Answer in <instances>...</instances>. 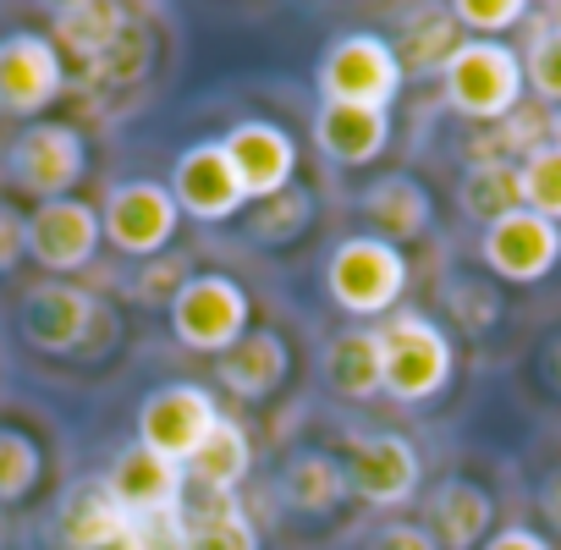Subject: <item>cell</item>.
<instances>
[{"label": "cell", "instance_id": "cell-8", "mask_svg": "<svg viewBox=\"0 0 561 550\" xmlns=\"http://www.w3.org/2000/svg\"><path fill=\"white\" fill-rule=\"evenodd\" d=\"M215 419H220V408H215V397L204 386H160L138 408V446L182 468L204 446Z\"/></svg>", "mask_w": 561, "mask_h": 550}, {"label": "cell", "instance_id": "cell-23", "mask_svg": "<svg viewBox=\"0 0 561 550\" xmlns=\"http://www.w3.org/2000/svg\"><path fill=\"white\" fill-rule=\"evenodd\" d=\"M133 517L116 506V495L105 490V479H78L61 506H56V534H61V550H83V545H100L111 534H122Z\"/></svg>", "mask_w": 561, "mask_h": 550}, {"label": "cell", "instance_id": "cell-28", "mask_svg": "<svg viewBox=\"0 0 561 550\" xmlns=\"http://www.w3.org/2000/svg\"><path fill=\"white\" fill-rule=\"evenodd\" d=\"M457 204L468 220L479 226H495L506 215L523 209V193H517V165H501V160H473L457 182Z\"/></svg>", "mask_w": 561, "mask_h": 550}, {"label": "cell", "instance_id": "cell-17", "mask_svg": "<svg viewBox=\"0 0 561 550\" xmlns=\"http://www.w3.org/2000/svg\"><path fill=\"white\" fill-rule=\"evenodd\" d=\"M391 144V111H369V105H320L314 116V149L342 165V171H358L369 160H380Z\"/></svg>", "mask_w": 561, "mask_h": 550}, {"label": "cell", "instance_id": "cell-2", "mask_svg": "<svg viewBox=\"0 0 561 550\" xmlns=\"http://www.w3.org/2000/svg\"><path fill=\"white\" fill-rule=\"evenodd\" d=\"M523 56L501 39H462L457 56L440 67V94L457 116L495 127L523 105Z\"/></svg>", "mask_w": 561, "mask_h": 550}, {"label": "cell", "instance_id": "cell-10", "mask_svg": "<svg viewBox=\"0 0 561 550\" xmlns=\"http://www.w3.org/2000/svg\"><path fill=\"white\" fill-rule=\"evenodd\" d=\"M67 94V67L50 34H7L0 39V111L39 116Z\"/></svg>", "mask_w": 561, "mask_h": 550}, {"label": "cell", "instance_id": "cell-7", "mask_svg": "<svg viewBox=\"0 0 561 550\" xmlns=\"http://www.w3.org/2000/svg\"><path fill=\"white\" fill-rule=\"evenodd\" d=\"M347 495L369 501V506H408L424 484V462L419 446L397 429H375V435H353L347 440Z\"/></svg>", "mask_w": 561, "mask_h": 550}, {"label": "cell", "instance_id": "cell-41", "mask_svg": "<svg viewBox=\"0 0 561 550\" xmlns=\"http://www.w3.org/2000/svg\"><path fill=\"white\" fill-rule=\"evenodd\" d=\"M539 380L561 397V331H550V342L539 347Z\"/></svg>", "mask_w": 561, "mask_h": 550}, {"label": "cell", "instance_id": "cell-39", "mask_svg": "<svg viewBox=\"0 0 561 550\" xmlns=\"http://www.w3.org/2000/svg\"><path fill=\"white\" fill-rule=\"evenodd\" d=\"M138 534H144V550H182V512H165V517H133Z\"/></svg>", "mask_w": 561, "mask_h": 550}, {"label": "cell", "instance_id": "cell-5", "mask_svg": "<svg viewBox=\"0 0 561 550\" xmlns=\"http://www.w3.org/2000/svg\"><path fill=\"white\" fill-rule=\"evenodd\" d=\"M320 94L331 105H369V111H391V100L402 94V61L391 50V39L380 34H347L325 50L320 61Z\"/></svg>", "mask_w": 561, "mask_h": 550}, {"label": "cell", "instance_id": "cell-40", "mask_svg": "<svg viewBox=\"0 0 561 550\" xmlns=\"http://www.w3.org/2000/svg\"><path fill=\"white\" fill-rule=\"evenodd\" d=\"M479 550H550V539L534 534V528H495Z\"/></svg>", "mask_w": 561, "mask_h": 550}, {"label": "cell", "instance_id": "cell-45", "mask_svg": "<svg viewBox=\"0 0 561 550\" xmlns=\"http://www.w3.org/2000/svg\"><path fill=\"white\" fill-rule=\"evenodd\" d=\"M545 23H550V28H561V7H550V12H545Z\"/></svg>", "mask_w": 561, "mask_h": 550}, {"label": "cell", "instance_id": "cell-1", "mask_svg": "<svg viewBox=\"0 0 561 550\" xmlns=\"http://www.w3.org/2000/svg\"><path fill=\"white\" fill-rule=\"evenodd\" d=\"M375 336H380V397L430 402L451 386L457 353H451V336L430 314L397 309L386 314V325H375Z\"/></svg>", "mask_w": 561, "mask_h": 550}, {"label": "cell", "instance_id": "cell-42", "mask_svg": "<svg viewBox=\"0 0 561 550\" xmlns=\"http://www.w3.org/2000/svg\"><path fill=\"white\" fill-rule=\"evenodd\" d=\"M539 512H545V523L561 534V468L545 473V484H539Z\"/></svg>", "mask_w": 561, "mask_h": 550}, {"label": "cell", "instance_id": "cell-29", "mask_svg": "<svg viewBox=\"0 0 561 550\" xmlns=\"http://www.w3.org/2000/svg\"><path fill=\"white\" fill-rule=\"evenodd\" d=\"M309 226H314V193L298 187V182H293L287 193H275V198H264V204L248 209V231H253V242H264V248H287V242H298Z\"/></svg>", "mask_w": 561, "mask_h": 550}, {"label": "cell", "instance_id": "cell-11", "mask_svg": "<svg viewBox=\"0 0 561 550\" xmlns=\"http://www.w3.org/2000/svg\"><path fill=\"white\" fill-rule=\"evenodd\" d=\"M220 149H226L248 204H264L275 193H287L293 176H298V144H293L287 127H275V122H237L220 138Z\"/></svg>", "mask_w": 561, "mask_h": 550}, {"label": "cell", "instance_id": "cell-44", "mask_svg": "<svg viewBox=\"0 0 561 550\" xmlns=\"http://www.w3.org/2000/svg\"><path fill=\"white\" fill-rule=\"evenodd\" d=\"M550 144H556V149H561V111H556V116H550Z\"/></svg>", "mask_w": 561, "mask_h": 550}, {"label": "cell", "instance_id": "cell-24", "mask_svg": "<svg viewBox=\"0 0 561 550\" xmlns=\"http://www.w3.org/2000/svg\"><path fill=\"white\" fill-rule=\"evenodd\" d=\"M182 550H259V528L237 495L182 501Z\"/></svg>", "mask_w": 561, "mask_h": 550}, {"label": "cell", "instance_id": "cell-26", "mask_svg": "<svg viewBox=\"0 0 561 550\" xmlns=\"http://www.w3.org/2000/svg\"><path fill=\"white\" fill-rule=\"evenodd\" d=\"M280 501L304 517H325L347 501V468L331 451H298L280 468Z\"/></svg>", "mask_w": 561, "mask_h": 550}, {"label": "cell", "instance_id": "cell-21", "mask_svg": "<svg viewBox=\"0 0 561 550\" xmlns=\"http://www.w3.org/2000/svg\"><path fill=\"white\" fill-rule=\"evenodd\" d=\"M248 468H253V440H248V429L237 424V419H215V429L204 435V446L182 462V473H187V484L198 490V495H237L242 490V479H248Z\"/></svg>", "mask_w": 561, "mask_h": 550}, {"label": "cell", "instance_id": "cell-27", "mask_svg": "<svg viewBox=\"0 0 561 550\" xmlns=\"http://www.w3.org/2000/svg\"><path fill=\"white\" fill-rule=\"evenodd\" d=\"M457 45H462V28L451 23L446 7L408 18V23L397 28V39H391V50H397V61H402V78H440V67L457 56Z\"/></svg>", "mask_w": 561, "mask_h": 550}, {"label": "cell", "instance_id": "cell-14", "mask_svg": "<svg viewBox=\"0 0 561 550\" xmlns=\"http://www.w3.org/2000/svg\"><path fill=\"white\" fill-rule=\"evenodd\" d=\"M171 198H176V209H182V215H193V220H204V226L242 215V204H248V198H242V182H237V171H231V160H226L220 138L193 144V149H182V154H176Z\"/></svg>", "mask_w": 561, "mask_h": 550}, {"label": "cell", "instance_id": "cell-9", "mask_svg": "<svg viewBox=\"0 0 561 550\" xmlns=\"http://www.w3.org/2000/svg\"><path fill=\"white\" fill-rule=\"evenodd\" d=\"M176 215L182 209L165 182H122V187H111V198L100 209V231L127 259H160L176 231Z\"/></svg>", "mask_w": 561, "mask_h": 550}, {"label": "cell", "instance_id": "cell-43", "mask_svg": "<svg viewBox=\"0 0 561 550\" xmlns=\"http://www.w3.org/2000/svg\"><path fill=\"white\" fill-rule=\"evenodd\" d=\"M83 550H144V534H138V523H127L122 534H111L100 545H83Z\"/></svg>", "mask_w": 561, "mask_h": 550}, {"label": "cell", "instance_id": "cell-34", "mask_svg": "<svg viewBox=\"0 0 561 550\" xmlns=\"http://www.w3.org/2000/svg\"><path fill=\"white\" fill-rule=\"evenodd\" d=\"M446 12H451V23H457L462 34H473V39H501L506 28H517V23L528 18L523 0H457V7H446Z\"/></svg>", "mask_w": 561, "mask_h": 550}, {"label": "cell", "instance_id": "cell-12", "mask_svg": "<svg viewBox=\"0 0 561 550\" xmlns=\"http://www.w3.org/2000/svg\"><path fill=\"white\" fill-rule=\"evenodd\" d=\"M100 209L83 198H50L28 209V259L50 275H72L100 253Z\"/></svg>", "mask_w": 561, "mask_h": 550}, {"label": "cell", "instance_id": "cell-32", "mask_svg": "<svg viewBox=\"0 0 561 550\" xmlns=\"http://www.w3.org/2000/svg\"><path fill=\"white\" fill-rule=\"evenodd\" d=\"M149 61H154V39H149V28L133 23L100 61H89V78L94 83H138L149 72Z\"/></svg>", "mask_w": 561, "mask_h": 550}, {"label": "cell", "instance_id": "cell-35", "mask_svg": "<svg viewBox=\"0 0 561 550\" xmlns=\"http://www.w3.org/2000/svg\"><path fill=\"white\" fill-rule=\"evenodd\" d=\"M446 309L457 314V325L462 331H490L495 320H501V298H495V287L490 282H468V275H457V282L446 287Z\"/></svg>", "mask_w": 561, "mask_h": 550}, {"label": "cell", "instance_id": "cell-22", "mask_svg": "<svg viewBox=\"0 0 561 550\" xmlns=\"http://www.w3.org/2000/svg\"><path fill=\"white\" fill-rule=\"evenodd\" d=\"M127 28H133V12L116 7V0H67V7L50 12V45L72 50L83 67L100 61Z\"/></svg>", "mask_w": 561, "mask_h": 550}, {"label": "cell", "instance_id": "cell-6", "mask_svg": "<svg viewBox=\"0 0 561 550\" xmlns=\"http://www.w3.org/2000/svg\"><path fill=\"white\" fill-rule=\"evenodd\" d=\"M7 171H12V182H18L28 198H39V204L72 198V187H78L83 171H89V144H83V133H78L72 122H28V127L18 133L12 154H7Z\"/></svg>", "mask_w": 561, "mask_h": 550}, {"label": "cell", "instance_id": "cell-18", "mask_svg": "<svg viewBox=\"0 0 561 550\" xmlns=\"http://www.w3.org/2000/svg\"><path fill=\"white\" fill-rule=\"evenodd\" d=\"M495 528V501L473 479H440L430 490V534L440 550H479Z\"/></svg>", "mask_w": 561, "mask_h": 550}, {"label": "cell", "instance_id": "cell-36", "mask_svg": "<svg viewBox=\"0 0 561 550\" xmlns=\"http://www.w3.org/2000/svg\"><path fill=\"white\" fill-rule=\"evenodd\" d=\"M193 282V270H187V259L182 253H160V259H149V270L133 282V293H138V303H149V309H171L176 303V293Z\"/></svg>", "mask_w": 561, "mask_h": 550}, {"label": "cell", "instance_id": "cell-33", "mask_svg": "<svg viewBox=\"0 0 561 550\" xmlns=\"http://www.w3.org/2000/svg\"><path fill=\"white\" fill-rule=\"evenodd\" d=\"M523 83L539 94V100H550V105H561V28H534V39H528V56H523Z\"/></svg>", "mask_w": 561, "mask_h": 550}, {"label": "cell", "instance_id": "cell-25", "mask_svg": "<svg viewBox=\"0 0 561 550\" xmlns=\"http://www.w3.org/2000/svg\"><path fill=\"white\" fill-rule=\"evenodd\" d=\"M320 375L347 402L380 397V336L375 331H342V336H331L325 353H320Z\"/></svg>", "mask_w": 561, "mask_h": 550}, {"label": "cell", "instance_id": "cell-15", "mask_svg": "<svg viewBox=\"0 0 561 550\" xmlns=\"http://www.w3.org/2000/svg\"><path fill=\"white\" fill-rule=\"evenodd\" d=\"M18 320H23L28 347H39V353H50V358H67V353L83 347V336H89V325L100 320V309H94V298H89L83 287H72V282H39V287L23 298Z\"/></svg>", "mask_w": 561, "mask_h": 550}, {"label": "cell", "instance_id": "cell-37", "mask_svg": "<svg viewBox=\"0 0 561 550\" xmlns=\"http://www.w3.org/2000/svg\"><path fill=\"white\" fill-rule=\"evenodd\" d=\"M23 259H28V215L0 204V275H12Z\"/></svg>", "mask_w": 561, "mask_h": 550}, {"label": "cell", "instance_id": "cell-38", "mask_svg": "<svg viewBox=\"0 0 561 550\" xmlns=\"http://www.w3.org/2000/svg\"><path fill=\"white\" fill-rule=\"evenodd\" d=\"M364 550H440V545L424 523H380Z\"/></svg>", "mask_w": 561, "mask_h": 550}, {"label": "cell", "instance_id": "cell-19", "mask_svg": "<svg viewBox=\"0 0 561 550\" xmlns=\"http://www.w3.org/2000/svg\"><path fill=\"white\" fill-rule=\"evenodd\" d=\"M287 369H293V353H287V342H280L275 331H248L237 347H226L215 358V380L231 397H242V402L275 397L280 380H287Z\"/></svg>", "mask_w": 561, "mask_h": 550}, {"label": "cell", "instance_id": "cell-4", "mask_svg": "<svg viewBox=\"0 0 561 550\" xmlns=\"http://www.w3.org/2000/svg\"><path fill=\"white\" fill-rule=\"evenodd\" d=\"M248 320H253V303H248L242 282H231V275H220V270L193 275V282L176 293V303H171L176 342L193 347V353H209V358L237 347L248 336Z\"/></svg>", "mask_w": 561, "mask_h": 550}, {"label": "cell", "instance_id": "cell-20", "mask_svg": "<svg viewBox=\"0 0 561 550\" xmlns=\"http://www.w3.org/2000/svg\"><path fill=\"white\" fill-rule=\"evenodd\" d=\"M358 204H364L369 226L380 231V242H391V248H397V242L424 237V231H430V215H435L430 187H424L419 176H408V171H391V176L369 182Z\"/></svg>", "mask_w": 561, "mask_h": 550}, {"label": "cell", "instance_id": "cell-13", "mask_svg": "<svg viewBox=\"0 0 561 550\" xmlns=\"http://www.w3.org/2000/svg\"><path fill=\"white\" fill-rule=\"evenodd\" d=\"M490 275H501V282L512 287H528V282H545V275L561 264V226L517 209L495 226H484V242H479Z\"/></svg>", "mask_w": 561, "mask_h": 550}, {"label": "cell", "instance_id": "cell-30", "mask_svg": "<svg viewBox=\"0 0 561 550\" xmlns=\"http://www.w3.org/2000/svg\"><path fill=\"white\" fill-rule=\"evenodd\" d=\"M517 193H523V209L561 226V149L556 144H539L523 165H517Z\"/></svg>", "mask_w": 561, "mask_h": 550}, {"label": "cell", "instance_id": "cell-3", "mask_svg": "<svg viewBox=\"0 0 561 550\" xmlns=\"http://www.w3.org/2000/svg\"><path fill=\"white\" fill-rule=\"evenodd\" d=\"M325 293L353 320H386V314H397V303L408 293V259H402V248H391L380 237H347V242H336V253L325 264Z\"/></svg>", "mask_w": 561, "mask_h": 550}, {"label": "cell", "instance_id": "cell-31", "mask_svg": "<svg viewBox=\"0 0 561 550\" xmlns=\"http://www.w3.org/2000/svg\"><path fill=\"white\" fill-rule=\"evenodd\" d=\"M45 473V451L23 429H0V501H23Z\"/></svg>", "mask_w": 561, "mask_h": 550}, {"label": "cell", "instance_id": "cell-16", "mask_svg": "<svg viewBox=\"0 0 561 550\" xmlns=\"http://www.w3.org/2000/svg\"><path fill=\"white\" fill-rule=\"evenodd\" d=\"M105 490L116 495V506H122L127 517H165V512H182V501H187V473L133 440L127 451H116V462H111V473H105Z\"/></svg>", "mask_w": 561, "mask_h": 550}]
</instances>
